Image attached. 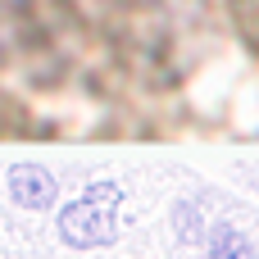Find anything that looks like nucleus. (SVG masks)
I'll use <instances>...</instances> for the list:
<instances>
[{
	"instance_id": "1",
	"label": "nucleus",
	"mask_w": 259,
	"mask_h": 259,
	"mask_svg": "<svg viewBox=\"0 0 259 259\" xmlns=\"http://www.w3.org/2000/svg\"><path fill=\"white\" fill-rule=\"evenodd\" d=\"M114 200H118V187L114 182H100L82 200H73L59 214L64 241L68 246H105V241H114Z\"/></svg>"
},
{
	"instance_id": "2",
	"label": "nucleus",
	"mask_w": 259,
	"mask_h": 259,
	"mask_svg": "<svg viewBox=\"0 0 259 259\" xmlns=\"http://www.w3.org/2000/svg\"><path fill=\"white\" fill-rule=\"evenodd\" d=\"M9 196H14L23 209H46V205L55 200V182H50V173L36 168V164H14V168H9Z\"/></svg>"
},
{
	"instance_id": "3",
	"label": "nucleus",
	"mask_w": 259,
	"mask_h": 259,
	"mask_svg": "<svg viewBox=\"0 0 259 259\" xmlns=\"http://www.w3.org/2000/svg\"><path fill=\"white\" fill-rule=\"evenodd\" d=\"M209 259H250V246L232 232V228H214V246H209Z\"/></svg>"
}]
</instances>
